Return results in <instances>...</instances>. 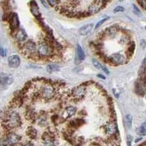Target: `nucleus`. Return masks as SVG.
I'll use <instances>...</instances> for the list:
<instances>
[{"label":"nucleus","instance_id":"obj_1","mask_svg":"<svg viewBox=\"0 0 146 146\" xmlns=\"http://www.w3.org/2000/svg\"><path fill=\"white\" fill-rule=\"evenodd\" d=\"M2 125L7 132L18 129L22 125V120L20 115L17 112L10 110L6 113L2 118Z\"/></svg>","mask_w":146,"mask_h":146},{"label":"nucleus","instance_id":"obj_2","mask_svg":"<svg viewBox=\"0 0 146 146\" xmlns=\"http://www.w3.org/2000/svg\"><path fill=\"white\" fill-rule=\"evenodd\" d=\"M37 56L39 58H46V59H50L53 57L56 56V51L53 50L51 45L48 43V41L44 38L40 40V42L37 45Z\"/></svg>","mask_w":146,"mask_h":146},{"label":"nucleus","instance_id":"obj_3","mask_svg":"<svg viewBox=\"0 0 146 146\" xmlns=\"http://www.w3.org/2000/svg\"><path fill=\"white\" fill-rule=\"evenodd\" d=\"M19 48L21 49V51L25 56L30 58H34L35 57L39 58L36 53L37 45L36 42L32 40H29L23 43H19Z\"/></svg>","mask_w":146,"mask_h":146},{"label":"nucleus","instance_id":"obj_4","mask_svg":"<svg viewBox=\"0 0 146 146\" xmlns=\"http://www.w3.org/2000/svg\"><path fill=\"white\" fill-rule=\"evenodd\" d=\"M39 96L45 101H50L56 96V88L53 83L45 82L43 83L38 92Z\"/></svg>","mask_w":146,"mask_h":146},{"label":"nucleus","instance_id":"obj_5","mask_svg":"<svg viewBox=\"0 0 146 146\" xmlns=\"http://www.w3.org/2000/svg\"><path fill=\"white\" fill-rule=\"evenodd\" d=\"M108 4V0H94L88 7L86 13L88 15H93L102 10Z\"/></svg>","mask_w":146,"mask_h":146},{"label":"nucleus","instance_id":"obj_6","mask_svg":"<svg viewBox=\"0 0 146 146\" xmlns=\"http://www.w3.org/2000/svg\"><path fill=\"white\" fill-rule=\"evenodd\" d=\"M126 62H127V58L125 56L121 53H113L108 57L107 63L115 66H119V65L125 64Z\"/></svg>","mask_w":146,"mask_h":146},{"label":"nucleus","instance_id":"obj_7","mask_svg":"<svg viewBox=\"0 0 146 146\" xmlns=\"http://www.w3.org/2000/svg\"><path fill=\"white\" fill-rule=\"evenodd\" d=\"M86 92V86L85 84H81L72 90L70 96L75 101H80L83 99Z\"/></svg>","mask_w":146,"mask_h":146},{"label":"nucleus","instance_id":"obj_8","mask_svg":"<svg viewBox=\"0 0 146 146\" xmlns=\"http://www.w3.org/2000/svg\"><path fill=\"white\" fill-rule=\"evenodd\" d=\"M9 23H10V29L12 34H14L18 29L20 28V21L18 15L16 13H12L10 14L8 18Z\"/></svg>","mask_w":146,"mask_h":146},{"label":"nucleus","instance_id":"obj_9","mask_svg":"<svg viewBox=\"0 0 146 146\" xmlns=\"http://www.w3.org/2000/svg\"><path fill=\"white\" fill-rule=\"evenodd\" d=\"M44 146H55V135L52 131H47L42 135Z\"/></svg>","mask_w":146,"mask_h":146},{"label":"nucleus","instance_id":"obj_10","mask_svg":"<svg viewBox=\"0 0 146 146\" xmlns=\"http://www.w3.org/2000/svg\"><path fill=\"white\" fill-rule=\"evenodd\" d=\"M104 129H105V133L109 137L115 136V135H116L117 132H118L117 125L113 121H110L108 123H107L105 126H104Z\"/></svg>","mask_w":146,"mask_h":146},{"label":"nucleus","instance_id":"obj_11","mask_svg":"<svg viewBox=\"0 0 146 146\" xmlns=\"http://www.w3.org/2000/svg\"><path fill=\"white\" fill-rule=\"evenodd\" d=\"M118 31H119V27L117 25H113L111 27H108L102 33L104 35L105 38L108 37L110 39H113L116 36Z\"/></svg>","mask_w":146,"mask_h":146},{"label":"nucleus","instance_id":"obj_12","mask_svg":"<svg viewBox=\"0 0 146 146\" xmlns=\"http://www.w3.org/2000/svg\"><path fill=\"white\" fill-rule=\"evenodd\" d=\"M7 142L12 145H17L19 143V142L21 140V137L20 135H17L16 133L13 132V131H7V135H6V138Z\"/></svg>","mask_w":146,"mask_h":146},{"label":"nucleus","instance_id":"obj_13","mask_svg":"<svg viewBox=\"0 0 146 146\" xmlns=\"http://www.w3.org/2000/svg\"><path fill=\"white\" fill-rule=\"evenodd\" d=\"M13 36L15 40H16L18 43H23L27 40V33L23 29L19 28L16 32L13 34Z\"/></svg>","mask_w":146,"mask_h":146},{"label":"nucleus","instance_id":"obj_14","mask_svg":"<svg viewBox=\"0 0 146 146\" xmlns=\"http://www.w3.org/2000/svg\"><path fill=\"white\" fill-rule=\"evenodd\" d=\"M29 7L30 10H31V13H32V15L35 17V18L37 19V20L40 21L42 19L41 18V14H40V9H39V6L37 5L35 0H32L29 3Z\"/></svg>","mask_w":146,"mask_h":146},{"label":"nucleus","instance_id":"obj_15","mask_svg":"<svg viewBox=\"0 0 146 146\" xmlns=\"http://www.w3.org/2000/svg\"><path fill=\"white\" fill-rule=\"evenodd\" d=\"M13 78L10 74L2 73L0 74V85L3 86H7L13 83Z\"/></svg>","mask_w":146,"mask_h":146},{"label":"nucleus","instance_id":"obj_16","mask_svg":"<svg viewBox=\"0 0 146 146\" xmlns=\"http://www.w3.org/2000/svg\"><path fill=\"white\" fill-rule=\"evenodd\" d=\"M21 64V58L18 55H11L8 57V65L10 68H18Z\"/></svg>","mask_w":146,"mask_h":146},{"label":"nucleus","instance_id":"obj_17","mask_svg":"<svg viewBox=\"0 0 146 146\" xmlns=\"http://www.w3.org/2000/svg\"><path fill=\"white\" fill-rule=\"evenodd\" d=\"M77 113V108L74 106H69L64 110L63 113L62 114V118L66 120L72 117Z\"/></svg>","mask_w":146,"mask_h":146},{"label":"nucleus","instance_id":"obj_18","mask_svg":"<svg viewBox=\"0 0 146 146\" xmlns=\"http://www.w3.org/2000/svg\"><path fill=\"white\" fill-rule=\"evenodd\" d=\"M25 117L28 121H31L32 123H34L35 122L36 120V112L35 111V110L32 108H28L26 110V114Z\"/></svg>","mask_w":146,"mask_h":146},{"label":"nucleus","instance_id":"obj_19","mask_svg":"<svg viewBox=\"0 0 146 146\" xmlns=\"http://www.w3.org/2000/svg\"><path fill=\"white\" fill-rule=\"evenodd\" d=\"M94 23H88L86 25L83 26L79 29V34L81 36H86L93 30Z\"/></svg>","mask_w":146,"mask_h":146},{"label":"nucleus","instance_id":"obj_20","mask_svg":"<svg viewBox=\"0 0 146 146\" xmlns=\"http://www.w3.org/2000/svg\"><path fill=\"white\" fill-rule=\"evenodd\" d=\"M36 121L40 126H47L48 125V116H47L46 113H40L38 116L36 117Z\"/></svg>","mask_w":146,"mask_h":146},{"label":"nucleus","instance_id":"obj_21","mask_svg":"<svg viewBox=\"0 0 146 146\" xmlns=\"http://www.w3.org/2000/svg\"><path fill=\"white\" fill-rule=\"evenodd\" d=\"M26 134L28 136V137L30 138L31 139H35L37 137V131L32 126H29L27 128Z\"/></svg>","mask_w":146,"mask_h":146},{"label":"nucleus","instance_id":"obj_22","mask_svg":"<svg viewBox=\"0 0 146 146\" xmlns=\"http://www.w3.org/2000/svg\"><path fill=\"white\" fill-rule=\"evenodd\" d=\"M76 57L78 61H79V62H83V61L85 60V58H86V54H85L84 51H83V48H81V46L79 44L77 45Z\"/></svg>","mask_w":146,"mask_h":146},{"label":"nucleus","instance_id":"obj_23","mask_svg":"<svg viewBox=\"0 0 146 146\" xmlns=\"http://www.w3.org/2000/svg\"><path fill=\"white\" fill-rule=\"evenodd\" d=\"M135 50V42H130L128 44V48L126 50V58H131Z\"/></svg>","mask_w":146,"mask_h":146},{"label":"nucleus","instance_id":"obj_24","mask_svg":"<svg viewBox=\"0 0 146 146\" xmlns=\"http://www.w3.org/2000/svg\"><path fill=\"white\" fill-rule=\"evenodd\" d=\"M47 71L50 73H53L54 72L60 71V66L56 64H49L47 66Z\"/></svg>","mask_w":146,"mask_h":146},{"label":"nucleus","instance_id":"obj_25","mask_svg":"<svg viewBox=\"0 0 146 146\" xmlns=\"http://www.w3.org/2000/svg\"><path fill=\"white\" fill-rule=\"evenodd\" d=\"M125 122L126 125L128 128H131V124H132V116L130 114H127L125 118Z\"/></svg>","mask_w":146,"mask_h":146},{"label":"nucleus","instance_id":"obj_26","mask_svg":"<svg viewBox=\"0 0 146 146\" xmlns=\"http://www.w3.org/2000/svg\"><path fill=\"white\" fill-rule=\"evenodd\" d=\"M137 133L139 135H141V136H144L146 135V127L144 126H139L137 129Z\"/></svg>","mask_w":146,"mask_h":146},{"label":"nucleus","instance_id":"obj_27","mask_svg":"<svg viewBox=\"0 0 146 146\" xmlns=\"http://www.w3.org/2000/svg\"><path fill=\"white\" fill-rule=\"evenodd\" d=\"M48 5H50L52 7H56L58 5L59 0H46Z\"/></svg>","mask_w":146,"mask_h":146},{"label":"nucleus","instance_id":"obj_28","mask_svg":"<svg viewBox=\"0 0 146 146\" xmlns=\"http://www.w3.org/2000/svg\"><path fill=\"white\" fill-rule=\"evenodd\" d=\"M92 63H93V65L94 66L95 68H96L97 70H102V64L97 59L94 58L92 60Z\"/></svg>","mask_w":146,"mask_h":146},{"label":"nucleus","instance_id":"obj_29","mask_svg":"<svg viewBox=\"0 0 146 146\" xmlns=\"http://www.w3.org/2000/svg\"><path fill=\"white\" fill-rule=\"evenodd\" d=\"M108 19H109V18H108V17H106V18L102 19V20L100 21H99L98 23H96V27H95V28H94L95 29H98V28H100V27H101L103 23H105V22L106 21H108Z\"/></svg>","mask_w":146,"mask_h":146},{"label":"nucleus","instance_id":"obj_30","mask_svg":"<svg viewBox=\"0 0 146 146\" xmlns=\"http://www.w3.org/2000/svg\"><path fill=\"white\" fill-rule=\"evenodd\" d=\"M124 11V8H123L122 6H117L116 7H115V9L113 10V12L115 13H120V12H123Z\"/></svg>","mask_w":146,"mask_h":146},{"label":"nucleus","instance_id":"obj_31","mask_svg":"<svg viewBox=\"0 0 146 146\" xmlns=\"http://www.w3.org/2000/svg\"><path fill=\"white\" fill-rule=\"evenodd\" d=\"M137 2L143 9L146 10V0H137Z\"/></svg>","mask_w":146,"mask_h":146},{"label":"nucleus","instance_id":"obj_32","mask_svg":"<svg viewBox=\"0 0 146 146\" xmlns=\"http://www.w3.org/2000/svg\"><path fill=\"white\" fill-rule=\"evenodd\" d=\"M132 7H133V12H134V13L136 14V15H139V14H140V11H139V10L138 9V7H137L136 5H133Z\"/></svg>","mask_w":146,"mask_h":146},{"label":"nucleus","instance_id":"obj_33","mask_svg":"<svg viewBox=\"0 0 146 146\" xmlns=\"http://www.w3.org/2000/svg\"><path fill=\"white\" fill-rule=\"evenodd\" d=\"M40 2L42 3V5H43L45 8H49V5H48V2H47L46 0H40Z\"/></svg>","mask_w":146,"mask_h":146},{"label":"nucleus","instance_id":"obj_34","mask_svg":"<svg viewBox=\"0 0 146 146\" xmlns=\"http://www.w3.org/2000/svg\"><path fill=\"white\" fill-rule=\"evenodd\" d=\"M0 56H6V51L2 48H0Z\"/></svg>","mask_w":146,"mask_h":146},{"label":"nucleus","instance_id":"obj_35","mask_svg":"<svg viewBox=\"0 0 146 146\" xmlns=\"http://www.w3.org/2000/svg\"><path fill=\"white\" fill-rule=\"evenodd\" d=\"M140 46L143 48H145L146 47V41L145 40H141L140 41Z\"/></svg>","mask_w":146,"mask_h":146},{"label":"nucleus","instance_id":"obj_36","mask_svg":"<svg viewBox=\"0 0 146 146\" xmlns=\"http://www.w3.org/2000/svg\"><path fill=\"white\" fill-rule=\"evenodd\" d=\"M102 70H103V72H105L106 73V74H108V75H109L110 72H109V70H108V68H107L106 66H102Z\"/></svg>","mask_w":146,"mask_h":146},{"label":"nucleus","instance_id":"obj_37","mask_svg":"<svg viewBox=\"0 0 146 146\" xmlns=\"http://www.w3.org/2000/svg\"><path fill=\"white\" fill-rule=\"evenodd\" d=\"M97 77H98V78H101V79H104V80H105V79H106L105 76L101 75V74H98V75H97Z\"/></svg>","mask_w":146,"mask_h":146},{"label":"nucleus","instance_id":"obj_38","mask_svg":"<svg viewBox=\"0 0 146 146\" xmlns=\"http://www.w3.org/2000/svg\"><path fill=\"white\" fill-rule=\"evenodd\" d=\"M24 146H35V145H34L33 143H27V144H26L25 145H24Z\"/></svg>","mask_w":146,"mask_h":146},{"label":"nucleus","instance_id":"obj_39","mask_svg":"<svg viewBox=\"0 0 146 146\" xmlns=\"http://www.w3.org/2000/svg\"><path fill=\"white\" fill-rule=\"evenodd\" d=\"M120 2H123V1H124V0H119Z\"/></svg>","mask_w":146,"mask_h":146}]
</instances>
